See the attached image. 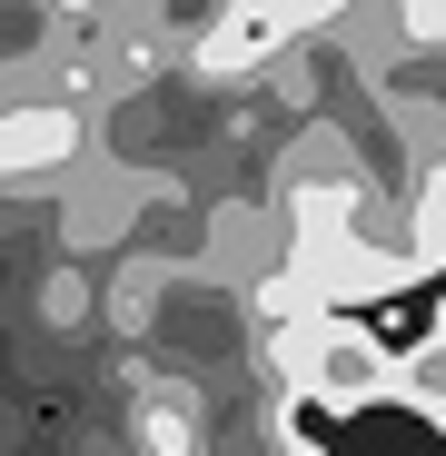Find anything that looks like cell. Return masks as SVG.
I'll use <instances>...</instances> for the list:
<instances>
[{
    "label": "cell",
    "mask_w": 446,
    "mask_h": 456,
    "mask_svg": "<svg viewBox=\"0 0 446 456\" xmlns=\"http://www.w3.org/2000/svg\"><path fill=\"white\" fill-rule=\"evenodd\" d=\"M258 367H268L278 397H308V407H328V417H367V407L397 397V367H407V357H397L377 328H357V308H318V318L268 328Z\"/></svg>",
    "instance_id": "obj_1"
},
{
    "label": "cell",
    "mask_w": 446,
    "mask_h": 456,
    "mask_svg": "<svg viewBox=\"0 0 446 456\" xmlns=\"http://www.w3.org/2000/svg\"><path fill=\"white\" fill-rule=\"evenodd\" d=\"M90 149L80 100H11L0 110V189H60Z\"/></svg>",
    "instance_id": "obj_2"
},
{
    "label": "cell",
    "mask_w": 446,
    "mask_h": 456,
    "mask_svg": "<svg viewBox=\"0 0 446 456\" xmlns=\"http://www.w3.org/2000/svg\"><path fill=\"white\" fill-rule=\"evenodd\" d=\"M139 446H149V456H199V397H189V407L159 397V407L139 417Z\"/></svg>",
    "instance_id": "obj_3"
},
{
    "label": "cell",
    "mask_w": 446,
    "mask_h": 456,
    "mask_svg": "<svg viewBox=\"0 0 446 456\" xmlns=\"http://www.w3.org/2000/svg\"><path fill=\"white\" fill-rule=\"evenodd\" d=\"M407 20V50H446V0H397Z\"/></svg>",
    "instance_id": "obj_4"
},
{
    "label": "cell",
    "mask_w": 446,
    "mask_h": 456,
    "mask_svg": "<svg viewBox=\"0 0 446 456\" xmlns=\"http://www.w3.org/2000/svg\"><path fill=\"white\" fill-rule=\"evenodd\" d=\"M268 11H278L288 40H297V30H337V20H347V0H268Z\"/></svg>",
    "instance_id": "obj_5"
},
{
    "label": "cell",
    "mask_w": 446,
    "mask_h": 456,
    "mask_svg": "<svg viewBox=\"0 0 446 456\" xmlns=\"http://www.w3.org/2000/svg\"><path fill=\"white\" fill-rule=\"evenodd\" d=\"M80 11H139V0H80Z\"/></svg>",
    "instance_id": "obj_6"
}]
</instances>
